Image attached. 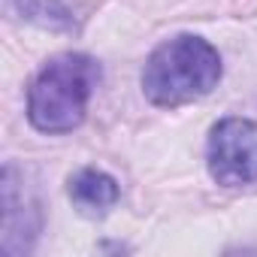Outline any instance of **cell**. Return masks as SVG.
I'll use <instances>...</instances> for the list:
<instances>
[{
  "instance_id": "obj_1",
  "label": "cell",
  "mask_w": 257,
  "mask_h": 257,
  "mask_svg": "<svg viewBox=\"0 0 257 257\" xmlns=\"http://www.w3.org/2000/svg\"><path fill=\"white\" fill-rule=\"evenodd\" d=\"M221 55L203 37L179 34L161 43L143 70V94L161 109H176L206 97L221 82Z\"/></svg>"
},
{
  "instance_id": "obj_2",
  "label": "cell",
  "mask_w": 257,
  "mask_h": 257,
  "mask_svg": "<svg viewBox=\"0 0 257 257\" xmlns=\"http://www.w3.org/2000/svg\"><path fill=\"white\" fill-rule=\"evenodd\" d=\"M100 64L82 52L55 55L28 91V121L40 134H70L85 121L88 100L100 85Z\"/></svg>"
},
{
  "instance_id": "obj_3",
  "label": "cell",
  "mask_w": 257,
  "mask_h": 257,
  "mask_svg": "<svg viewBox=\"0 0 257 257\" xmlns=\"http://www.w3.org/2000/svg\"><path fill=\"white\" fill-rule=\"evenodd\" d=\"M209 176L224 188H242L257 182V121L251 118H221L206 143Z\"/></svg>"
},
{
  "instance_id": "obj_4",
  "label": "cell",
  "mask_w": 257,
  "mask_h": 257,
  "mask_svg": "<svg viewBox=\"0 0 257 257\" xmlns=\"http://www.w3.org/2000/svg\"><path fill=\"white\" fill-rule=\"evenodd\" d=\"M28 215H40L37 203L28 200L25 188L16 185V167L4 170V251L25 254L37 236V224H28Z\"/></svg>"
},
{
  "instance_id": "obj_5",
  "label": "cell",
  "mask_w": 257,
  "mask_h": 257,
  "mask_svg": "<svg viewBox=\"0 0 257 257\" xmlns=\"http://www.w3.org/2000/svg\"><path fill=\"white\" fill-rule=\"evenodd\" d=\"M67 194L73 206L85 215H106L118 203V182L103 170H79L67 182Z\"/></svg>"
},
{
  "instance_id": "obj_6",
  "label": "cell",
  "mask_w": 257,
  "mask_h": 257,
  "mask_svg": "<svg viewBox=\"0 0 257 257\" xmlns=\"http://www.w3.org/2000/svg\"><path fill=\"white\" fill-rule=\"evenodd\" d=\"M10 7L22 19L34 22L40 28H49V31H70L73 28V13L67 10L64 0H10Z\"/></svg>"
}]
</instances>
